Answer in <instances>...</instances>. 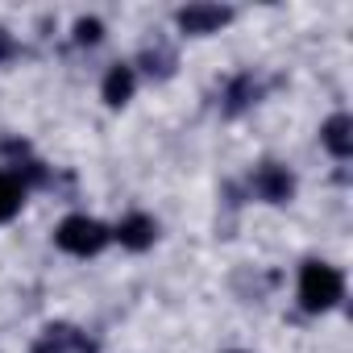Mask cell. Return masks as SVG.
<instances>
[{"instance_id": "4fadbf2b", "label": "cell", "mask_w": 353, "mask_h": 353, "mask_svg": "<svg viewBox=\"0 0 353 353\" xmlns=\"http://www.w3.org/2000/svg\"><path fill=\"white\" fill-rule=\"evenodd\" d=\"M17 59V42H13V34H5V30H0V67H5V63H13Z\"/></svg>"}, {"instance_id": "5b68a950", "label": "cell", "mask_w": 353, "mask_h": 353, "mask_svg": "<svg viewBox=\"0 0 353 353\" xmlns=\"http://www.w3.org/2000/svg\"><path fill=\"white\" fill-rule=\"evenodd\" d=\"M233 21V9H225V5H188V9H179L174 13V26H179L183 34H216L221 26H229Z\"/></svg>"}, {"instance_id": "7c38bea8", "label": "cell", "mask_w": 353, "mask_h": 353, "mask_svg": "<svg viewBox=\"0 0 353 353\" xmlns=\"http://www.w3.org/2000/svg\"><path fill=\"white\" fill-rule=\"evenodd\" d=\"M104 38V26L96 21V17H83V21H75V42L79 46H96Z\"/></svg>"}, {"instance_id": "3957f363", "label": "cell", "mask_w": 353, "mask_h": 353, "mask_svg": "<svg viewBox=\"0 0 353 353\" xmlns=\"http://www.w3.org/2000/svg\"><path fill=\"white\" fill-rule=\"evenodd\" d=\"M250 192L266 204H287L295 196V179H291V170L279 166V162H262L254 170V179H250Z\"/></svg>"}, {"instance_id": "9c48e42d", "label": "cell", "mask_w": 353, "mask_h": 353, "mask_svg": "<svg viewBox=\"0 0 353 353\" xmlns=\"http://www.w3.org/2000/svg\"><path fill=\"white\" fill-rule=\"evenodd\" d=\"M258 96H262L258 79H254L250 71H241V75H237V79H229V88H225V112H229V117H237V112H245L250 104H258Z\"/></svg>"}, {"instance_id": "ba28073f", "label": "cell", "mask_w": 353, "mask_h": 353, "mask_svg": "<svg viewBox=\"0 0 353 353\" xmlns=\"http://www.w3.org/2000/svg\"><path fill=\"white\" fill-rule=\"evenodd\" d=\"M133 88H137L133 67H129V63H117V67L104 75V88H100V92H104V104H108V108H121V104L133 96Z\"/></svg>"}, {"instance_id": "52a82bcc", "label": "cell", "mask_w": 353, "mask_h": 353, "mask_svg": "<svg viewBox=\"0 0 353 353\" xmlns=\"http://www.w3.org/2000/svg\"><path fill=\"white\" fill-rule=\"evenodd\" d=\"M320 141H324V150H328L332 158H349V154H353V121H349L345 112L328 117L324 129H320Z\"/></svg>"}, {"instance_id": "6da1fadb", "label": "cell", "mask_w": 353, "mask_h": 353, "mask_svg": "<svg viewBox=\"0 0 353 353\" xmlns=\"http://www.w3.org/2000/svg\"><path fill=\"white\" fill-rule=\"evenodd\" d=\"M345 295V279L328 262H303L299 270V307L303 312H328Z\"/></svg>"}, {"instance_id": "8992f818", "label": "cell", "mask_w": 353, "mask_h": 353, "mask_svg": "<svg viewBox=\"0 0 353 353\" xmlns=\"http://www.w3.org/2000/svg\"><path fill=\"white\" fill-rule=\"evenodd\" d=\"M125 250H133V254H141V250H150L154 245V237H158V229H154V221L145 216V212H133V216H125L121 225H117V233H112Z\"/></svg>"}, {"instance_id": "7a4b0ae2", "label": "cell", "mask_w": 353, "mask_h": 353, "mask_svg": "<svg viewBox=\"0 0 353 353\" xmlns=\"http://www.w3.org/2000/svg\"><path fill=\"white\" fill-rule=\"evenodd\" d=\"M54 241H59V250H67L75 258H92V254H100L112 241V233L100 221H92V216H67L54 229Z\"/></svg>"}, {"instance_id": "30bf717a", "label": "cell", "mask_w": 353, "mask_h": 353, "mask_svg": "<svg viewBox=\"0 0 353 353\" xmlns=\"http://www.w3.org/2000/svg\"><path fill=\"white\" fill-rule=\"evenodd\" d=\"M26 183L17 179L13 170H0V221H13L17 212H21V204H26Z\"/></svg>"}, {"instance_id": "277c9868", "label": "cell", "mask_w": 353, "mask_h": 353, "mask_svg": "<svg viewBox=\"0 0 353 353\" xmlns=\"http://www.w3.org/2000/svg\"><path fill=\"white\" fill-rule=\"evenodd\" d=\"M34 353H96V341L88 332H79L75 324H50L34 341Z\"/></svg>"}, {"instance_id": "8fae6325", "label": "cell", "mask_w": 353, "mask_h": 353, "mask_svg": "<svg viewBox=\"0 0 353 353\" xmlns=\"http://www.w3.org/2000/svg\"><path fill=\"white\" fill-rule=\"evenodd\" d=\"M141 67H145L150 75L166 79V75L174 71V54H170L166 46H145V50H141Z\"/></svg>"}]
</instances>
